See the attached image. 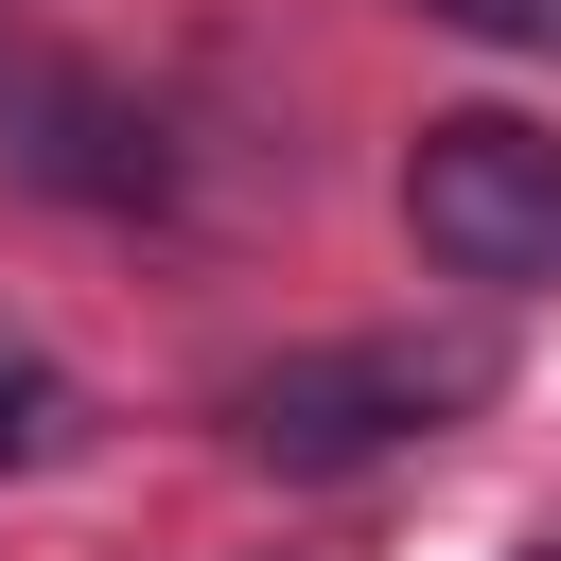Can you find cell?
Masks as SVG:
<instances>
[{
	"label": "cell",
	"mask_w": 561,
	"mask_h": 561,
	"mask_svg": "<svg viewBox=\"0 0 561 561\" xmlns=\"http://www.w3.org/2000/svg\"><path fill=\"white\" fill-rule=\"evenodd\" d=\"M473 403H491V333H333V351L245 368L228 438L263 473H368V456H403V438H438Z\"/></svg>",
	"instance_id": "cell-1"
},
{
	"label": "cell",
	"mask_w": 561,
	"mask_h": 561,
	"mask_svg": "<svg viewBox=\"0 0 561 561\" xmlns=\"http://www.w3.org/2000/svg\"><path fill=\"white\" fill-rule=\"evenodd\" d=\"M403 228H421V263H456L491 298L561 280V140L508 123V105H438L403 140Z\"/></svg>",
	"instance_id": "cell-2"
},
{
	"label": "cell",
	"mask_w": 561,
	"mask_h": 561,
	"mask_svg": "<svg viewBox=\"0 0 561 561\" xmlns=\"http://www.w3.org/2000/svg\"><path fill=\"white\" fill-rule=\"evenodd\" d=\"M35 456H70V386L35 351H0V473H35Z\"/></svg>",
	"instance_id": "cell-3"
},
{
	"label": "cell",
	"mask_w": 561,
	"mask_h": 561,
	"mask_svg": "<svg viewBox=\"0 0 561 561\" xmlns=\"http://www.w3.org/2000/svg\"><path fill=\"white\" fill-rule=\"evenodd\" d=\"M421 18H456V35H491V53H543V70H561V0H421Z\"/></svg>",
	"instance_id": "cell-4"
},
{
	"label": "cell",
	"mask_w": 561,
	"mask_h": 561,
	"mask_svg": "<svg viewBox=\"0 0 561 561\" xmlns=\"http://www.w3.org/2000/svg\"><path fill=\"white\" fill-rule=\"evenodd\" d=\"M543 561H561V543H543Z\"/></svg>",
	"instance_id": "cell-5"
}]
</instances>
